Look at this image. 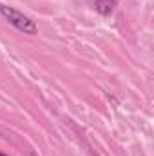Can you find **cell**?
<instances>
[{"mask_svg":"<svg viewBox=\"0 0 154 156\" xmlns=\"http://www.w3.org/2000/svg\"><path fill=\"white\" fill-rule=\"evenodd\" d=\"M0 15L13 26L16 27L20 33L24 35H37L38 33V26L35 24V20H31L27 15H24L22 11L11 7V5H4L0 4Z\"/></svg>","mask_w":154,"mask_h":156,"instance_id":"cell-1","label":"cell"},{"mask_svg":"<svg viewBox=\"0 0 154 156\" xmlns=\"http://www.w3.org/2000/svg\"><path fill=\"white\" fill-rule=\"evenodd\" d=\"M116 4H118V0H94V9L100 15L107 16V15H111L114 11Z\"/></svg>","mask_w":154,"mask_h":156,"instance_id":"cell-2","label":"cell"},{"mask_svg":"<svg viewBox=\"0 0 154 156\" xmlns=\"http://www.w3.org/2000/svg\"><path fill=\"white\" fill-rule=\"evenodd\" d=\"M0 156H5V154H2V153H0Z\"/></svg>","mask_w":154,"mask_h":156,"instance_id":"cell-3","label":"cell"}]
</instances>
